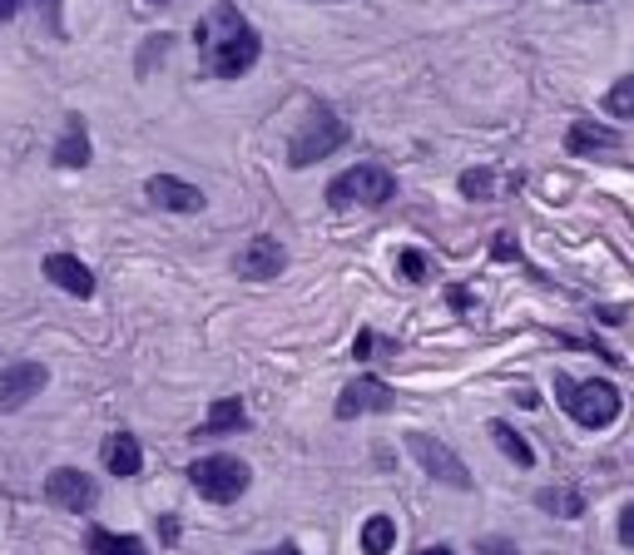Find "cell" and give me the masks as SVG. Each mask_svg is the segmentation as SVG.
I'll return each instance as SVG.
<instances>
[{
  "label": "cell",
  "mask_w": 634,
  "mask_h": 555,
  "mask_svg": "<svg viewBox=\"0 0 634 555\" xmlns=\"http://www.w3.org/2000/svg\"><path fill=\"white\" fill-rule=\"evenodd\" d=\"M158 541L178 545V521H174V515H158Z\"/></svg>",
  "instance_id": "4316f807"
},
{
  "label": "cell",
  "mask_w": 634,
  "mask_h": 555,
  "mask_svg": "<svg viewBox=\"0 0 634 555\" xmlns=\"http://www.w3.org/2000/svg\"><path fill=\"white\" fill-rule=\"evenodd\" d=\"M85 551L89 555H149V545L139 541V535H119V531H105V525H89Z\"/></svg>",
  "instance_id": "e0dca14e"
},
{
  "label": "cell",
  "mask_w": 634,
  "mask_h": 555,
  "mask_svg": "<svg viewBox=\"0 0 634 555\" xmlns=\"http://www.w3.org/2000/svg\"><path fill=\"white\" fill-rule=\"evenodd\" d=\"M604 115L634 119V75H620L610 89H604Z\"/></svg>",
  "instance_id": "44dd1931"
},
{
  "label": "cell",
  "mask_w": 634,
  "mask_h": 555,
  "mask_svg": "<svg viewBox=\"0 0 634 555\" xmlns=\"http://www.w3.org/2000/svg\"><path fill=\"white\" fill-rule=\"evenodd\" d=\"M620 545H630V551H634V501L620 511Z\"/></svg>",
  "instance_id": "484cf974"
},
{
  "label": "cell",
  "mask_w": 634,
  "mask_h": 555,
  "mask_svg": "<svg viewBox=\"0 0 634 555\" xmlns=\"http://www.w3.org/2000/svg\"><path fill=\"white\" fill-rule=\"evenodd\" d=\"M258 555H303V551H297V545L287 541V545H277V551H258Z\"/></svg>",
  "instance_id": "4dcf8cb0"
},
{
  "label": "cell",
  "mask_w": 634,
  "mask_h": 555,
  "mask_svg": "<svg viewBox=\"0 0 634 555\" xmlns=\"http://www.w3.org/2000/svg\"><path fill=\"white\" fill-rule=\"evenodd\" d=\"M406 451L416 456V466H422L431 481L451 486V491H471V471H466V461L441 442V436H431V432H406Z\"/></svg>",
  "instance_id": "8992f818"
},
{
  "label": "cell",
  "mask_w": 634,
  "mask_h": 555,
  "mask_svg": "<svg viewBox=\"0 0 634 555\" xmlns=\"http://www.w3.org/2000/svg\"><path fill=\"white\" fill-rule=\"evenodd\" d=\"M396 268H402V278H406V283H422V278H426V258L416 253V248H402V258H396Z\"/></svg>",
  "instance_id": "cb8c5ba5"
},
{
  "label": "cell",
  "mask_w": 634,
  "mask_h": 555,
  "mask_svg": "<svg viewBox=\"0 0 634 555\" xmlns=\"http://www.w3.org/2000/svg\"><path fill=\"white\" fill-rule=\"evenodd\" d=\"M555 402L584 426V432H604L620 422L624 396L614 392V382H575V377L555 372Z\"/></svg>",
  "instance_id": "7a4b0ae2"
},
{
  "label": "cell",
  "mask_w": 634,
  "mask_h": 555,
  "mask_svg": "<svg viewBox=\"0 0 634 555\" xmlns=\"http://www.w3.org/2000/svg\"><path fill=\"white\" fill-rule=\"evenodd\" d=\"M372 347H376V333H367V327H362V333H357V342H352V357H367Z\"/></svg>",
  "instance_id": "f1b7e54d"
},
{
  "label": "cell",
  "mask_w": 634,
  "mask_h": 555,
  "mask_svg": "<svg viewBox=\"0 0 634 555\" xmlns=\"http://www.w3.org/2000/svg\"><path fill=\"white\" fill-rule=\"evenodd\" d=\"M476 555H521V551H515V541H505V535H485V541L476 545Z\"/></svg>",
  "instance_id": "d4e9b609"
},
{
  "label": "cell",
  "mask_w": 634,
  "mask_h": 555,
  "mask_svg": "<svg viewBox=\"0 0 634 555\" xmlns=\"http://www.w3.org/2000/svg\"><path fill=\"white\" fill-rule=\"evenodd\" d=\"M194 45L204 55V69L214 79H243L263 55V35L248 25V15L233 0H218L204 20L194 25Z\"/></svg>",
  "instance_id": "6da1fadb"
},
{
  "label": "cell",
  "mask_w": 634,
  "mask_h": 555,
  "mask_svg": "<svg viewBox=\"0 0 634 555\" xmlns=\"http://www.w3.org/2000/svg\"><path fill=\"white\" fill-rule=\"evenodd\" d=\"M50 159H55V168H85L89 159H95V144H89V124L79 109H69L65 124H59V139L55 149H50Z\"/></svg>",
  "instance_id": "4fadbf2b"
},
{
  "label": "cell",
  "mask_w": 634,
  "mask_h": 555,
  "mask_svg": "<svg viewBox=\"0 0 634 555\" xmlns=\"http://www.w3.org/2000/svg\"><path fill=\"white\" fill-rule=\"evenodd\" d=\"M99 461H105L109 476H119V481H134V476L144 471V446H139V436L114 432V436H105V446H99Z\"/></svg>",
  "instance_id": "5bb4252c"
},
{
  "label": "cell",
  "mask_w": 634,
  "mask_h": 555,
  "mask_svg": "<svg viewBox=\"0 0 634 555\" xmlns=\"http://www.w3.org/2000/svg\"><path fill=\"white\" fill-rule=\"evenodd\" d=\"M144 6H168V0H144Z\"/></svg>",
  "instance_id": "d6a6232c"
},
{
  "label": "cell",
  "mask_w": 634,
  "mask_h": 555,
  "mask_svg": "<svg viewBox=\"0 0 634 555\" xmlns=\"http://www.w3.org/2000/svg\"><path fill=\"white\" fill-rule=\"evenodd\" d=\"M491 253H495V258H501V263H511V258H515V243H511V233H495Z\"/></svg>",
  "instance_id": "83f0119b"
},
{
  "label": "cell",
  "mask_w": 634,
  "mask_h": 555,
  "mask_svg": "<svg viewBox=\"0 0 634 555\" xmlns=\"http://www.w3.org/2000/svg\"><path fill=\"white\" fill-rule=\"evenodd\" d=\"M535 505H540L545 515H560V521H580L584 515V496L575 491V486H540Z\"/></svg>",
  "instance_id": "ac0fdd59"
},
{
  "label": "cell",
  "mask_w": 634,
  "mask_h": 555,
  "mask_svg": "<svg viewBox=\"0 0 634 555\" xmlns=\"http://www.w3.org/2000/svg\"><path fill=\"white\" fill-rule=\"evenodd\" d=\"M396 406V392L382 382V377H357V382L342 387L337 396V422H352V416H367V412H392Z\"/></svg>",
  "instance_id": "30bf717a"
},
{
  "label": "cell",
  "mask_w": 634,
  "mask_h": 555,
  "mask_svg": "<svg viewBox=\"0 0 634 555\" xmlns=\"http://www.w3.org/2000/svg\"><path fill=\"white\" fill-rule=\"evenodd\" d=\"M144 198L154 208H164V214H204L208 198L198 184H188V178H174V174H154L144 184Z\"/></svg>",
  "instance_id": "8fae6325"
},
{
  "label": "cell",
  "mask_w": 634,
  "mask_h": 555,
  "mask_svg": "<svg viewBox=\"0 0 634 555\" xmlns=\"http://www.w3.org/2000/svg\"><path fill=\"white\" fill-rule=\"evenodd\" d=\"M243 426H248L243 402H238V396H218V402L208 406V416L188 436H194V442H208V436H228V432H243Z\"/></svg>",
  "instance_id": "9a60e30c"
},
{
  "label": "cell",
  "mask_w": 634,
  "mask_h": 555,
  "mask_svg": "<svg viewBox=\"0 0 634 555\" xmlns=\"http://www.w3.org/2000/svg\"><path fill=\"white\" fill-rule=\"evenodd\" d=\"M357 545H362V555H392V545H396V521L392 515H367L362 521V535H357Z\"/></svg>",
  "instance_id": "d6986e66"
},
{
  "label": "cell",
  "mask_w": 634,
  "mask_h": 555,
  "mask_svg": "<svg viewBox=\"0 0 634 555\" xmlns=\"http://www.w3.org/2000/svg\"><path fill=\"white\" fill-rule=\"evenodd\" d=\"M386 198H396V174L386 164H352L327 184V208H382Z\"/></svg>",
  "instance_id": "277c9868"
},
{
  "label": "cell",
  "mask_w": 634,
  "mask_h": 555,
  "mask_svg": "<svg viewBox=\"0 0 634 555\" xmlns=\"http://www.w3.org/2000/svg\"><path fill=\"white\" fill-rule=\"evenodd\" d=\"M174 45V35H149V45H144V55L134 59V75H149V65H154L158 55H164V50Z\"/></svg>",
  "instance_id": "603a6c76"
},
{
  "label": "cell",
  "mask_w": 634,
  "mask_h": 555,
  "mask_svg": "<svg viewBox=\"0 0 634 555\" xmlns=\"http://www.w3.org/2000/svg\"><path fill=\"white\" fill-rule=\"evenodd\" d=\"M416 555H456L451 545H426V551H416Z\"/></svg>",
  "instance_id": "1f68e13d"
},
{
  "label": "cell",
  "mask_w": 634,
  "mask_h": 555,
  "mask_svg": "<svg viewBox=\"0 0 634 555\" xmlns=\"http://www.w3.org/2000/svg\"><path fill=\"white\" fill-rule=\"evenodd\" d=\"M20 6H25V0H0V25H10V20L20 15Z\"/></svg>",
  "instance_id": "f546056e"
},
{
  "label": "cell",
  "mask_w": 634,
  "mask_h": 555,
  "mask_svg": "<svg viewBox=\"0 0 634 555\" xmlns=\"http://www.w3.org/2000/svg\"><path fill=\"white\" fill-rule=\"evenodd\" d=\"M283 268H287V248L277 243V238H267V233L248 238V243L238 248V258H233V273L248 278V283H273Z\"/></svg>",
  "instance_id": "9c48e42d"
},
{
  "label": "cell",
  "mask_w": 634,
  "mask_h": 555,
  "mask_svg": "<svg viewBox=\"0 0 634 555\" xmlns=\"http://www.w3.org/2000/svg\"><path fill=\"white\" fill-rule=\"evenodd\" d=\"M45 387H50V367L35 362V357H20V362L0 367V412H20V406H30Z\"/></svg>",
  "instance_id": "ba28073f"
},
{
  "label": "cell",
  "mask_w": 634,
  "mask_h": 555,
  "mask_svg": "<svg viewBox=\"0 0 634 555\" xmlns=\"http://www.w3.org/2000/svg\"><path fill=\"white\" fill-rule=\"evenodd\" d=\"M580 6H600V0H580Z\"/></svg>",
  "instance_id": "836d02e7"
},
{
  "label": "cell",
  "mask_w": 634,
  "mask_h": 555,
  "mask_svg": "<svg viewBox=\"0 0 634 555\" xmlns=\"http://www.w3.org/2000/svg\"><path fill=\"white\" fill-rule=\"evenodd\" d=\"M565 149H570L575 159H580V154H604V149H620V134H614L610 124H594V119H575V124L565 129Z\"/></svg>",
  "instance_id": "2e32d148"
},
{
  "label": "cell",
  "mask_w": 634,
  "mask_h": 555,
  "mask_svg": "<svg viewBox=\"0 0 634 555\" xmlns=\"http://www.w3.org/2000/svg\"><path fill=\"white\" fill-rule=\"evenodd\" d=\"M188 486H194L204 501L214 505H228L238 501V496L253 486V466L243 461V456H228V451H214V456H198L194 466H188Z\"/></svg>",
  "instance_id": "5b68a950"
},
{
  "label": "cell",
  "mask_w": 634,
  "mask_h": 555,
  "mask_svg": "<svg viewBox=\"0 0 634 555\" xmlns=\"http://www.w3.org/2000/svg\"><path fill=\"white\" fill-rule=\"evenodd\" d=\"M456 184H461L466 198H495V174H491V168H466Z\"/></svg>",
  "instance_id": "7402d4cb"
},
{
  "label": "cell",
  "mask_w": 634,
  "mask_h": 555,
  "mask_svg": "<svg viewBox=\"0 0 634 555\" xmlns=\"http://www.w3.org/2000/svg\"><path fill=\"white\" fill-rule=\"evenodd\" d=\"M45 501L69 515H89L99 505V481L89 471H79V466H55L45 476Z\"/></svg>",
  "instance_id": "52a82bcc"
},
{
  "label": "cell",
  "mask_w": 634,
  "mask_h": 555,
  "mask_svg": "<svg viewBox=\"0 0 634 555\" xmlns=\"http://www.w3.org/2000/svg\"><path fill=\"white\" fill-rule=\"evenodd\" d=\"M347 139H352L347 119L337 115L332 105H317L313 115L297 124V134L287 139V164H293V168H313V164H323L327 154H337Z\"/></svg>",
  "instance_id": "3957f363"
},
{
  "label": "cell",
  "mask_w": 634,
  "mask_h": 555,
  "mask_svg": "<svg viewBox=\"0 0 634 555\" xmlns=\"http://www.w3.org/2000/svg\"><path fill=\"white\" fill-rule=\"evenodd\" d=\"M485 432H491V436H495V446H501V451H505V456H511V461H515V466H521V471H531V466H535V446H531V442H525V436H521V432H515V426H511V422H501V416H495V422H491V426H485Z\"/></svg>",
  "instance_id": "ffe728a7"
},
{
  "label": "cell",
  "mask_w": 634,
  "mask_h": 555,
  "mask_svg": "<svg viewBox=\"0 0 634 555\" xmlns=\"http://www.w3.org/2000/svg\"><path fill=\"white\" fill-rule=\"evenodd\" d=\"M40 273L50 278V283L59 287V293L79 297V303H89L95 297V273H89V263H79L75 253H45V263H40Z\"/></svg>",
  "instance_id": "7c38bea8"
}]
</instances>
